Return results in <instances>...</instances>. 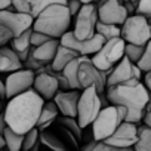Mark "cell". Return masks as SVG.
<instances>
[{"label":"cell","instance_id":"obj_21","mask_svg":"<svg viewBox=\"0 0 151 151\" xmlns=\"http://www.w3.org/2000/svg\"><path fill=\"white\" fill-rule=\"evenodd\" d=\"M40 144H43L45 147H47L50 151H73L65 142L64 139L53 130V127H47L45 130H40Z\"/></svg>","mask_w":151,"mask_h":151},{"label":"cell","instance_id":"obj_24","mask_svg":"<svg viewBox=\"0 0 151 151\" xmlns=\"http://www.w3.org/2000/svg\"><path fill=\"white\" fill-rule=\"evenodd\" d=\"M77 56H80L76 50H73V49H70V47H67V46H64V45H59V47H58V50H56V55H55V58H53V61L50 62L52 64V68L58 73V71H62L64 70V67L70 62V61H73L74 58H77Z\"/></svg>","mask_w":151,"mask_h":151},{"label":"cell","instance_id":"obj_47","mask_svg":"<svg viewBox=\"0 0 151 151\" xmlns=\"http://www.w3.org/2000/svg\"><path fill=\"white\" fill-rule=\"evenodd\" d=\"M123 2H138V0H123Z\"/></svg>","mask_w":151,"mask_h":151},{"label":"cell","instance_id":"obj_7","mask_svg":"<svg viewBox=\"0 0 151 151\" xmlns=\"http://www.w3.org/2000/svg\"><path fill=\"white\" fill-rule=\"evenodd\" d=\"M120 37L126 43L145 46L151 40V27H150L148 18L138 14L129 15L127 19L122 24Z\"/></svg>","mask_w":151,"mask_h":151},{"label":"cell","instance_id":"obj_43","mask_svg":"<svg viewBox=\"0 0 151 151\" xmlns=\"http://www.w3.org/2000/svg\"><path fill=\"white\" fill-rule=\"evenodd\" d=\"M0 96L5 98V82L0 79Z\"/></svg>","mask_w":151,"mask_h":151},{"label":"cell","instance_id":"obj_45","mask_svg":"<svg viewBox=\"0 0 151 151\" xmlns=\"http://www.w3.org/2000/svg\"><path fill=\"white\" fill-rule=\"evenodd\" d=\"M82 3H91V2H95V0H80Z\"/></svg>","mask_w":151,"mask_h":151},{"label":"cell","instance_id":"obj_13","mask_svg":"<svg viewBox=\"0 0 151 151\" xmlns=\"http://www.w3.org/2000/svg\"><path fill=\"white\" fill-rule=\"evenodd\" d=\"M0 24L8 27L12 31L14 37H17L24 31H27L28 28H33L34 18L28 14L15 11L14 6H9L5 11H0Z\"/></svg>","mask_w":151,"mask_h":151},{"label":"cell","instance_id":"obj_33","mask_svg":"<svg viewBox=\"0 0 151 151\" xmlns=\"http://www.w3.org/2000/svg\"><path fill=\"white\" fill-rule=\"evenodd\" d=\"M136 14L150 19L151 18V0H138Z\"/></svg>","mask_w":151,"mask_h":151},{"label":"cell","instance_id":"obj_50","mask_svg":"<svg viewBox=\"0 0 151 151\" xmlns=\"http://www.w3.org/2000/svg\"><path fill=\"white\" fill-rule=\"evenodd\" d=\"M76 151H82V150H76Z\"/></svg>","mask_w":151,"mask_h":151},{"label":"cell","instance_id":"obj_9","mask_svg":"<svg viewBox=\"0 0 151 151\" xmlns=\"http://www.w3.org/2000/svg\"><path fill=\"white\" fill-rule=\"evenodd\" d=\"M79 83L80 89L86 88H96L99 93H105L107 89V74L101 71L93 62L91 56L82 55L79 59Z\"/></svg>","mask_w":151,"mask_h":151},{"label":"cell","instance_id":"obj_37","mask_svg":"<svg viewBox=\"0 0 151 151\" xmlns=\"http://www.w3.org/2000/svg\"><path fill=\"white\" fill-rule=\"evenodd\" d=\"M82 5H83V3L80 2V0H67V8H68L71 17H76V15H77V12L80 11Z\"/></svg>","mask_w":151,"mask_h":151},{"label":"cell","instance_id":"obj_40","mask_svg":"<svg viewBox=\"0 0 151 151\" xmlns=\"http://www.w3.org/2000/svg\"><path fill=\"white\" fill-rule=\"evenodd\" d=\"M144 85L148 89V92L151 93V71H147L145 73V76H144Z\"/></svg>","mask_w":151,"mask_h":151},{"label":"cell","instance_id":"obj_34","mask_svg":"<svg viewBox=\"0 0 151 151\" xmlns=\"http://www.w3.org/2000/svg\"><path fill=\"white\" fill-rule=\"evenodd\" d=\"M22 64H24V67H25V68L33 70V71L39 70L40 67H43V64H42L39 59H36V58H34V55H33V46H31V49H30V53H28L27 59H25Z\"/></svg>","mask_w":151,"mask_h":151},{"label":"cell","instance_id":"obj_15","mask_svg":"<svg viewBox=\"0 0 151 151\" xmlns=\"http://www.w3.org/2000/svg\"><path fill=\"white\" fill-rule=\"evenodd\" d=\"M138 141V124L130 122H123L120 126L114 130L111 136H108L104 142L113 145V147H133Z\"/></svg>","mask_w":151,"mask_h":151},{"label":"cell","instance_id":"obj_4","mask_svg":"<svg viewBox=\"0 0 151 151\" xmlns=\"http://www.w3.org/2000/svg\"><path fill=\"white\" fill-rule=\"evenodd\" d=\"M127 108L123 105L110 104L102 107L96 119L92 122V135L95 141H105L114 133V130L126 120Z\"/></svg>","mask_w":151,"mask_h":151},{"label":"cell","instance_id":"obj_27","mask_svg":"<svg viewBox=\"0 0 151 151\" xmlns=\"http://www.w3.org/2000/svg\"><path fill=\"white\" fill-rule=\"evenodd\" d=\"M3 136H5V142H6V150L8 151H21L22 150L24 135L17 133L15 130H12L8 126L5 129V132H3Z\"/></svg>","mask_w":151,"mask_h":151},{"label":"cell","instance_id":"obj_22","mask_svg":"<svg viewBox=\"0 0 151 151\" xmlns=\"http://www.w3.org/2000/svg\"><path fill=\"white\" fill-rule=\"evenodd\" d=\"M59 117V110L55 104L53 99L50 101H45V105L42 108V113H40V117H39V122H37V129L39 130H45L47 127H50L56 119Z\"/></svg>","mask_w":151,"mask_h":151},{"label":"cell","instance_id":"obj_44","mask_svg":"<svg viewBox=\"0 0 151 151\" xmlns=\"http://www.w3.org/2000/svg\"><path fill=\"white\" fill-rule=\"evenodd\" d=\"M3 148H6V142H5L3 133H0V150H3Z\"/></svg>","mask_w":151,"mask_h":151},{"label":"cell","instance_id":"obj_5","mask_svg":"<svg viewBox=\"0 0 151 151\" xmlns=\"http://www.w3.org/2000/svg\"><path fill=\"white\" fill-rule=\"evenodd\" d=\"M124 47H126V42L122 37H114L110 40H105V43L101 46V49L92 55V62L107 74L122 61V58L124 56Z\"/></svg>","mask_w":151,"mask_h":151},{"label":"cell","instance_id":"obj_10","mask_svg":"<svg viewBox=\"0 0 151 151\" xmlns=\"http://www.w3.org/2000/svg\"><path fill=\"white\" fill-rule=\"evenodd\" d=\"M36 79V73L28 68H19L17 71L9 73L5 80V98L11 99L28 89L33 88Z\"/></svg>","mask_w":151,"mask_h":151},{"label":"cell","instance_id":"obj_49","mask_svg":"<svg viewBox=\"0 0 151 151\" xmlns=\"http://www.w3.org/2000/svg\"><path fill=\"white\" fill-rule=\"evenodd\" d=\"M148 21H150V27H151V18H150V19H148Z\"/></svg>","mask_w":151,"mask_h":151},{"label":"cell","instance_id":"obj_1","mask_svg":"<svg viewBox=\"0 0 151 151\" xmlns=\"http://www.w3.org/2000/svg\"><path fill=\"white\" fill-rule=\"evenodd\" d=\"M45 99L31 88L9 99L3 114L8 126L17 133H27L37 126Z\"/></svg>","mask_w":151,"mask_h":151},{"label":"cell","instance_id":"obj_17","mask_svg":"<svg viewBox=\"0 0 151 151\" xmlns=\"http://www.w3.org/2000/svg\"><path fill=\"white\" fill-rule=\"evenodd\" d=\"M33 89L45 99V101H50L53 99V96L56 95V92L59 91L58 86V79H56V71L47 73H37L36 79H34V85Z\"/></svg>","mask_w":151,"mask_h":151},{"label":"cell","instance_id":"obj_29","mask_svg":"<svg viewBox=\"0 0 151 151\" xmlns=\"http://www.w3.org/2000/svg\"><path fill=\"white\" fill-rule=\"evenodd\" d=\"M56 123H59V124H62L64 127H67L79 141L82 139V136H83V132H82V130H83V129H82V126L79 124V122H77V119H76V117L62 116V117H58V119H56Z\"/></svg>","mask_w":151,"mask_h":151},{"label":"cell","instance_id":"obj_42","mask_svg":"<svg viewBox=\"0 0 151 151\" xmlns=\"http://www.w3.org/2000/svg\"><path fill=\"white\" fill-rule=\"evenodd\" d=\"M12 2L14 0H0V11H5L9 6H12Z\"/></svg>","mask_w":151,"mask_h":151},{"label":"cell","instance_id":"obj_30","mask_svg":"<svg viewBox=\"0 0 151 151\" xmlns=\"http://www.w3.org/2000/svg\"><path fill=\"white\" fill-rule=\"evenodd\" d=\"M40 130L37 127H33L27 133H24V142H22V150L21 151H31L33 147H36L40 142Z\"/></svg>","mask_w":151,"mask_h":151},{"label":"cell","instance_id":"obj_25","mask_svg":"<svg viewBox=\"0 0 151 151\" xmlns=\"http://www.w3.org/2000/svg\"><path fill=\"white\" fill-rule=\"evenodd\" d=\"M80 56H82V55H80ZM80 56L74 58L73 61H70V62L64 67V70L61 71L65 77L68 79L71 89H80V83H79V59H80ZM80 91H82V89H80Z\"/></svg>","mask_w":151,"mask_h":151},{"label":"cell","instance_id":"obj_35","mask_svg":"<svg viewBox=\"0 0 151 151\" xmlns=\"http://www.w3.org/2000/svg\"><path fill=\"white\" fill-rule=\"evenodd\" d=\"M50 39H52L50 36H47V34H45V33H42V31L33 30V33H31V46H40V45L46 43V42L50 40Z\"/></svg>","mask_w":151,"mask_h":151},{"label":"cell","instance_id":"obj_31","mask_svg":"<svg viewBox=\"0 0 151 151\" xmlns=\"http://www.w3.org/2000/svg\"><path fill=\"white\" fill-rule=\"evenodd\" d=\"M144 50H145V46L142 45H132V43H126V47H124V56H127L132 62L138 64V61L142 58L144 55Z\"/></svg>","mask_w":151,"mask_h":151},{"label":"cell","instance_id":"obj_28","mask_svg":"<svg viewBox=\"0 0 151 151\" xmlns=\"http://www.w3.org/2000/svg\"><path fill=\"white\" fill-rule=\"evenodd\" d=\"M96 33L101 34L105 40H110V39H114V37H120V34H122V25L107 24V22L98 21V24H96Z\"/></svg>","mask_w":151,"mask_h":151},{"label":"cell","instance_id":"obj_3","mask_svg":"<svg viewBox=\"0 0 151 151\" xmlns=\"http://www.w3.org/2000/svg\"><path fill=\"white\" fill-rule=\"evenodd\" d=\"M71 24V14L64 3H56L47 6L33 24V30L42 31L50 37L61 39L68 30Z\"/></svg>","mask_w":151,"mask_h":151},{"label":"cell","instance_id":"obj_32","mask_svg":"<svg viewBox=\"0 0 151 151\" xmlns=\"http://www.w3.org/2000/svg\"><path fill=\"white\" fill-rule=\"evenodd\" d=\"M138 67L142 70V73L151 71V40L145 45V50L142 58L138 61Z\"/></svg>","mask_w":151,"mask_h":151},{"label":"cell","instance_id":"obj_48","mask_svg":"<svg viewBox=\"0 0 151 151\" xmlns=\"http://www.w3.org/2000/svg\"><path fill=\"white\" fill-rule=\"evenodd\" d=\"M0 151H8V150H6V148H3V150H0Z\"/></svg>","mask_w":151,"mask_h":151},{"label":"cell","instance_id":"obj_39","mask_svg":"<svg viewBox=\"0 0 151 151\" xmlns=\"http://www.w3.org/2000/svg\"><path fill=\"white\" fill-rule=\"evenodd\" d=\"M142 123L151 127V93H150V99H148V104H147V107H145V114H144Z\"/></svg>","mask_w":151,"mask_h":151},{"label":"cell","instance_id":"obj_2","mask_svg":"<svg viewBox=\"0 0 151 151\" xmlns=\"http://www.w3.org/2000/svg\"><path fill=\"white\" fill-rule=\"evenodd\" d=\"M105 96L110 104L123 105L127 108L124 122L139 124L145 114V107L150 99V92L141 80H132L122 85L107 86Z\"/></svg>","mask_w":151,"mask_h":151},{"label":"cell","instance_id":"obj_8","mask_svg":"<svg viewBox=\"0 0 151 151\" xmlns=\"http://www.w3.org/2000/svg\"><path fill=\"white\" fill-rule=\"evenodd\" d=\"M99 21L98 17V5L95 2L91 3H83L80 11L76 15V22L73 28V34L80 39V40H88L92 39L96 33V24Z\"/></svg>","mask_w":151,"mask_h":151},{"label":"cell","instance_id":"obj_11","mask_svg":"<svg viewBox=\"0 0 151 151\" xmlns=\"http://www.w3.org/2000/svg\"><path fill=\"white\" fill-rule=\"evenodd\" d=\"M142 70L138 67V64L132 62L127 56H123L122 61L108 73L107 77V86L122 85L132 80H141Z\"/></svg>","mask_w":151,"mask_h":151},{"label":"cell","instance_id":"obj_26","mask_svg":"<svg viewBox=\"0 0 151 151\" xmlns=\"http://www.w3.org/2000/svg\"><path fill=\"white\" fill-rule=\"evenodd\" d=\"M135 151H151V127L147 124L138 126V141L133 145Z\"/></svg>","mask_w":151,"mask_h":151},{"label":"cell","instance_id":"obj_23","mask_svg":"<svg viewBox=\"0 0 151 151\" xmlns=\"http://www.w3.org/2000/svg\"><path fill=\"white\" fill-rule=\"evenodd\" d=\"M31 33H33V28H28L27 31H24L22 34L17 36V37H12L11 40V47L17 52L18 58L24 62L30 53V49H31Z\"/></svg>","mask_w":151,"mask_h":151},{"label":"cell","instance_id":"obj_46","mask_svg":"<svg viewBox=\"0 0 151 151\" xmlns=\"http://www.w3.org/2000/svg\"><path fill=\"white\" fill-rule=\"evenodd\" d=\"M2 99H3V98L0 96V113H2Z\"/></svg>","mask_w":151,"mask_h":151},{"label":"cell","instance_id":"obj_20","mask_svg":"<svg viewBox=\"0 0 151 151\" xmlns=\"http://www.w3.org/2000/svg\"><path fill=\"white\" fill-rule=\"evenodd\" d=\"M61 45L59 39L52 37L50 40H47L46 43L40 45V46H33V55L36 59H39L43 65L45 64H50L56 55V50Z\"/></svg>","mask_w":151,"mask_h":151},{"label":"cell","instance_id":"obj_14","mask_svg":"<svg viewBox=\"0 0 151 151\" xmlns=\"http://www.w3.org/2000/svg\"><path fill=\"white\" fill-rule=\"evenodd\" d=\"M96 5H98V17L99 21L102 22L122 25L129 17V12L123 0H99Z\"/></svg>","mask_w":151,"mask_h":151},{"label":"cell","instance_id":"obj_19","mask_svg":"<svg viewBox=\"0 0 151 151\" xmlns=\"http://www.w3.org/2000/svg\"><path fill=\"white\" fill-rule=\"evenodd\" d=\"M24 64L11 46L0 47V73H12L22 68Z\"/></svg>","mask_w":151,"mask_h":151},{"label":"cell","instance_id":"obj_12","mask_svg":"<svg viewBox=\"0 0 151 151\" xmlns=\"http://www.w3.org/2000/svg\"><path fill=\"white\" fill-rule=\"evenodd\" d=\"M59 40H61V45H64V46L76 50L79 55H86V56H91V55L96 53L101 49V46L105 43V39L101 34H98V33H95V36L92 39L80 40V39L76 37L73 34V31H70V30Z\"/></svg>","mask_w":151,"mask_h":151},{"label":"cell","instance_id":"obj_16","mask_svg":"<svg viewBox=\"0 0 151 151\" xmlns=\"http://www.w3.org/2000/svg\"><path fill=\"white\" fill-rule=\"evenodd\" d=\"M80 89H70V91H58L53 96V101L62 116L67 117H77V105L80 99Z\"/></svg>","mask_w":151,"mask_h":151},{"label":"cell","instance_id":"obj_36","mask_svg":"<svg viewBox=\"0 0 151 151\" xmlns=\"http://www.w3.org/2000/svg\"><path fill=\"white\" fill-rule=\"evenodd\" d=\"M12 37H14L12 31H11L8 27H5V25L0 24V47H2V46H6L8 43H11Z\"/></svg>","mask_w":151,"mask_h":151},{"label":"cell","instance_id":"obj_41","mask_svg":"<svg viewBox=\"0 0 151 151\" xmlns=\"http://www.w3.org/2000/svg\"><path fill=\"white\" fill-rule=\"evenodd\" d=\"M6 127H8V123H6V120H5V114L0 113V133H3Z\"/></svg>","mask_w":151,"mask_h":151},{"label":"cell","instance_id":"obj_38","mask_svg":"<svg viewBox=\"0 0 151 151\" xmlns=\"http://www.w3.org/2000/svg\"><path fill=\"white\" fill-rule=\"evenodd\" d=\"M56 79H58V86H59V89H61V91H70V89H71L68 79L65 77V76H64L61 71H58V73H56Z\"/></svg>","mask_w":151,"mask_h":151},{"label":"cell","instance_id":"obj_6","mask_svg":"<svg viewBox=\"0 0 151 151\" xmlns=\"http://www.w3.org/2000/svg\"><path fill=\"white\" fill-rule=\"evenodd\" d=\"M101 110H102V101H101V93L96 91V88L91 86L83 89L77 105V117H76L82 129L91 126Z\"/></svg>","mask_w":151,"mask_h":151},{"label":"cell","instance_id":"obj_18","mask_svg":"<svg viewBox=\"0 0 151 151\" xmlns=\"http://www.w3.org/2000/svg\"><path fill=\"white\" fill-rule=\"evenodd\" d=\"M56 3L67 5V0H14L12 6L15 8V11L28 14L36 19L47 6L56 5Z\"/></svg>","mask_w":151,"mask_h":151}]
</instances>
